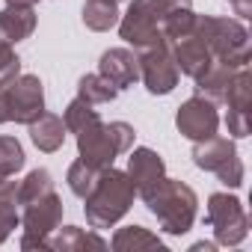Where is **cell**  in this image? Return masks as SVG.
Masks as SVG:
<instances>
[{
	"label": "cell",
	"mask_w": 252,
	"mask_h": 252,
	"mask_svg": "<svg viewBox=\"0 0 252 252\" xmlns=\"http://www.w3.org/2000/svg\"><path fill=\"white\" fill-rule=\"evenodd\" d=\"M193 163L205 172H214L225 187H240L243 184V160L237 158V149L228 137H208L193 143Z\"/></svg>",
	"instance_id": "cell-7"
},
{
	"label": "cell",
	"mask_w": 252,
	"mask_h": 252,
	"mask_svg": "<svg viewBox=\"0 0 252 252\" xmlns=\"http://www.w3.org/2000/svg\"><path fill=\"white\" fill-rule=\"evenodd\" d=\"M45 113V86L36 74H18L9 80V122L30 125Z\"/></svg>",
	"instance_id": "cell-11"
},
{
	"label": "cell",
	"mask_w": 252,
	"mask_h": 252,
	"mask_svg": "<svg viewBox=\"0 0 252 252\" xmlns=\"http://www.w3.org/2000/svg\"><path fill=\"white\" fill-rule=\"evenodd\" d=\"M193 36H199L211 57L220 63H228L234 68L249 65V33L240 18H220V15H196L193 21Z\"/></svg>",
	"instance_id": "cell-2"
},
{
	"label": "cell",
	"mask_w": 252,
	"mask_h": 252,
	"mask_svg": "<svg viewBox=\"0 0 252 252\" xmlns=\"http://www.w3.org/2000/svg\"><path fill=\"white\" fill-rule=\"evenodd\" d=\"M110 243L104 237H98L95 231L77 228V225H65L57 228V234L51 237V249L57 252H83V249H107Z\"/></svg>",
	"instance_id": "cell-18"
},
{
	"label": "cell",
	"mask_w": 252,
	"mask_h": 252,
	"mask_svg": "<svg viewBox=\"0 0 252 252\" xmlns=\"http://www.w3.org/2000/svg\"><path fill=\"white\" fill-rule=\"evenodd\" d=\"M30 140H33V146L39 149V152H45V155H51V152H57L63 143H65V122H63V116H57V113H42L39 119H33L30 125Z\"/></svg>",
	"instance_id": "cell-17"
},
{
	"label": "cell",
	"mask_w": 252,
	"mask_h": 252,
	"mask_svg": "<svg viewBox=\"0 0 252 252\" xmlns=\"http://www.w3.org/2000/svg\"><path fill=\"white\" fill-rule=\"evenodd\" d=\"M181 6H193V0H134L128 6V12L116 24L119 36L134 48L158 45V42H163V36H160L163 18L172 9H181Z\"/></svg>",
	"instance_id": "cell-5"
},
{
	"label": "cell",
	"mask_w": 252,
	"mask_h": 252,
	"mask_svg": "<svg viewBox=\"0 0 252 252\" xmlns=\"http://www.w3.org/2000/svg\"><path fill=\"white\" fill-rule=\"evenodd\" d=\"M190 249H193V252H214V249H217V243H208V240H202V243H193Z\"/></svg>",
	"instance_id": "cell-31"
},
{
	"label": "cell",
	"mask_w": 252,
	"mask_h": 252,
	"mask_svg": "<svg viewBox=\"0 0 252 252\" xmlns=\"http://www.w3.org/2000/svg\"><path fill=\"white\" fill-rule=\"evenodd\" d=\"M77 137V155L98 166V169H107L113 166V160L125 152L134 149V140H137V131L131 128L128 122H92Z\"/></svg>",
	"instance_id": "cell-4"
},
{
	"label": "cell",
	"mask_w": 252,
	"mask_h": 252,
	"mask_svg": "<svg viewBox=\"0 0 252 252\" xmlns=\"http://www.w3.org/2000/svg\"><path fill=\"white\" fill-rule=\"evenodd\" d=\"M18 184L9 178H0V243L18 228Z\"/></svg>",
	"instance_id": "cell-21"
},
{
	"label": "cell",
	"mask_w": 252,
	"mask_h": 252,
	"mask_svg": "<svg viewBox=\"0 0 252 252\" xmlns=\"http://www.w3.org/2000/svg\"><path fill=\"white\" fill-rule=\"evenodd\" d=\"M98 175H101L98 166H92V163H86L83 158H77V160L68 166V172H65V184H68V190H71L77 199H86L89 190L95 187Z\"/></svg>",
	"instance_id": "cell-23"
},
{
	"label": "cell",
	"mask_w": 252,
	"mask_h": 252,
	"mask_svg": "<svg viewBox=\"0 0 252 252\" xmlns=\"http://www.w3.org/2000/svg\"><path fill=\"white\" fill-rule=\"evenodd\" d=\"M175 128L181 137H187L190 143H199V140H208L217 134L220 128V113H217V104L202 98V95H193L187 98L178 113H175Z\"/></svg>",
	"instance_id": "cell-10"
},
{
	"label": "cell",
	"mask_w": 252,
	"mask_h": 252,
	"mask_svg": "<svg viewBox=\"0 0 252 252\" xmlns=\"http://www.w3.org/2000/svg\"><path fill=\"white\" fill-rule=\"evenodd\" d=\"M169 51H172V60H175V65H178V71L181 74H187V77H199L211 63H214V57H211V51H208V45L199 39V36H193V33H187V36H181V39H175V42H169Z\"/></svg>",
	"instance_id": "cell-14"
},
{
	"label": "cell",
	"mask_w": 252,
	"mask_h": 252,
	"mask_svg": "<svg viewBox=\"0 0 252 252\" xmlns=\"http://www.w3.org/2000/svg\"><path fill=\"white\" fill-rule=\"evenodd\" d=\"M101 116H98V110H95V104H89V101H83V98H74L68 107H65V113H63V122H65V131L68 134H80L86 125H92V122H98Z\"/></svg>",
	"instance_id": "cell-24"
},
{
	"label": "cell",
	"mask_w": 252,
	"mask_h": 252,
	"mask_svg": "<svg viewBox=\"0 0 252 252\" xmlns=\"http://www.w3.org/2000/svg\"><path fill=\"white\" fill-rule=\"evenodd\" d=\"M18 222L24 225L21 249H51V234L63 222V199L57 196V190L27 202Z\"/></svg>",
	"instance_id": "cell-6"
},
{
	"label": "cell",
	"mask_w": 252,
	"mask_h": 252,
	"mask_svg": "<svg viewBox=\"0 0 252 252\" xmlns=\"http://www.w3.org/2000/svg\"><path fill=\"white\" fill-rule=\"evenodd\" d=\"M110 246L116 252H140V249H163V240L143 225H125L113 234Z\"/></svg>",
	"instance_id": "cell-19"
},
{
	"label": "cell",
	"mask_w": 252,
	"mask_h": 252,
	"mask_svg": "<svg viewBox=\"0 0 252 252\" xmlns=\"http://www.w3.org/2000/svg\"><path fill=\"white\" fill-rule=\"evenodd\" d=\"M143 202L158 217V225L166 234H187L196 222L199 199H196L193 187L178 178H163Z\"/></svg>",
	"instance_id": "cell-3"
},
{
	"label": "cell",
	"mask_w": 252,
	"mask_h": 252,
	"mask_svg": "<svg viewBox=\"0 0 252 252\" xmlns=\"http://www.w3.org/2000/svg\"><path fill=\"white\" fill-rule=\"evenodd\" d=\"M51 190H54V175L48 169H33L18 184V205H27V202H33V199H39Z\"/></svg>",
	"instance_id": "cell-25"
},
{
	"label": "cell",
	"mask_w": 252,
	"mask_h": 252,
	"mask_svg": "<svg viewBox=\"0 0 252 252\" xmlns=\"http://www.w3.org/2000/svg\"><path fill=\"white\" fill-rule=\"evenodd\" d=\"M225 128H228V134L237 137V140L249 137V113H243V110H228V113H225Z\"/></svg>",
	"instance_id": "cell-28"
},
{
	"label": "cell",
	"mask_w": 252,
	"mask_h": 252,
	"mask_svg": "<svg viewBox=\"0 0 252 252\" xmlns=\"http://www.w3.org/2000/svg\"><path fill=\"white\" fill-rule=\"evenodd\" d=\"M39 0H6V6H36Z\"/></svg>",
	"instance_id": "cell-32"
},
{
	"label": "cell",
	"mask_w": 252,
	"mask_h": 252,
	"mask_svg": "<svg viewBox=\"0 0 252 252\" xmlns=\"http://www.w3.org/2000/svg\"><path fill=\"white\" fill-rule=\"evenodd\" d=\"M21 74V60L18 54L12 51V45H3L0 42V80H12Z\"/></svg>",
	"instance_id": "cell-27"
},
{
	"label": "cell",
	"mask_w": 252,
	"mask_h": 252,
	"mask_svg": "<svg viewBox=\"0 0 252 252\" xmlns=\"http://www.w3.org/2000/svg\"><path fill=\"white\" fill-rule=\"evenodd\" d=\"M205 222L211 225L214 240L220 246H240L249 234V217H246L240 199L228 196V193H211L208 196Z\"/></svg>",
	"instance_id": "cell-8"
},
{
	"label": "cell",
	"mask_w": 252,
	"mask_h": 252,
	"mask_svg": "<svg viewBox=\"0 0 252 252\" xmlns=\"http://www.w3.org/2000/svg\"><path fill=\"white\" fill-rule=\"evenodd\" d=\"M225 3L234 9V15L243 21V18H252V0H225Z\"/></svg>",
	"instance_id": "cell-30"
},
{
	"label": "cell",
	"mask_w": 252,
	"mask_h": 252,
	"mask_svg": "<svg viewBox=\"0 0 252 252\" xmlns=\"http://www.w3.org/2000/svg\"><path fill=\"white\" fill-rule=\"evenodd\" d=\"M116 95H119V89L98 71L95 74H83L77 80V98H83L89 104H110Z\"/></svg>",
	"instance_id": "cell-22"
},
{
	"label": "cell",
	"mask_w": 252,
	"mask_h": 252,
	"mask_svg": "<svg viewBox=\"0 0 252 252\" xmlns=\"http://www.w3.org/2000/svg\"><path fill=\"white\" fill-rule=\"evenodd\" d=\"M36 9L33 6H6L0 12V42L3 45H18L33 36L36 30Z\"/></svg>",
	"instance_id": "cell-16"
},
{
	"label": "cell",
	"mask_w": 252,
	"mask_h": 252,
	"mask_svg": "<svg viewBox=\"0 0 252 252\" xmlns=\"http://www.w3.org/2000/svg\"><path fill=\"white\" fill-rule=\"evenodd\" d=\"M9 122V80H0V125Z\"/></svg>",
	"instance_id": "cell-29"
},
{
	"label": "cell",
	"mask_w": 252,
	"mask_h": 252,
	"mask_svg": "<svg viewBox=\"0 0 252 252\" xmlns=\"http://www.w3.org/2000/svg\"><path fill=\"white\" fill-rule=\"evenodd\" d=\"M134 181L128 178V172H122L116 166H107L101 169L95 187L89 190V196L83 199V214H86V222L92 228H113L125 214L131 211L134 205Z\"/></svg>",
	"instance_id": "cell-1"
},
{
	"label": "cell",
	"mask_w": 252,
	"mask_h": 252,
	"mask_svg": "<svg viewBox=\"0 0 252 252\" xmlns=\"http://www.w3.org/2000/svg\"><path fill=\"white\" fill-rule=\"evenodd\" d=\"M237 71H240V68L214 60V63L196 77V95H202V98H208V101H214V104L225 101V95H228V89H231Z\"/></svg>",
	"instance_id": "cell-15"
},
{
	"label": "cell",
	"mask_w": 252,
	"mask_h": 252,
	"mask_svg": "<svg viewBox=\"0 0 252 252\" xmlns=\"http://www.w3.org/2000/svg\"><path fill=\"white\" fill-rule=\"evenodd\" d=\"M98 74H104L119 92L128 89L140 80V63H137V54L128 51V48H110L101 54L98 60Z\"/></svg>",
	"instance_id": "cell-13"
},
{
	"label": "cell",
	"mask_w": 252,
	"mask_h": 252,
	"mask_svg": "<svg viewBox=\"0 0 252 252\" xmlns=\"http://www.w3.org/2000/svg\"><path fill=\"white\" fill-rule=\"evenodd\" d=\"M119 0H86L83 3V24L95 33H107L119 24Z\"/></svg>",
	"instance_id": "cell-20"
},
{
	"label": "cell",
	"mask_w": 252,
	"mask_h": 252,
	"mask_svg": "<svg viewBox=\"0 0 252 252\" xmlns=\"http://www.w3.org/2000/svg\"><path fill=\"white\" fill-rule=\"evenodd\" d=\"M24 149L15 137H0V178H12L24 169Z\"/></svg>",
	"instance_id": "cell-26"
},
{
	"label": "cell",
	"mask_w": 252,
	"mask_h": 252,
	"mask_svg": "<svg viewBox=\"0 0 252 252\" xmlns=\"http://www.w3.org/2000/svg\"><path fill=\"white\" fill-rule=\"evenodd\" d=\"M137 63H140V80H143V86L152 95H169L178 86L181 71H178V65L172 60L169 42H158V45L140 48Z\"/></svg>",
	"instance_id": "cell-9"
},
{
	"label": "cell",
	"mask_w": 252,
	"mask_h": 252,
	"mask_svg": "<svg viewBox=\"0 0 252 252\" xmlns=\"http://www.w3.org/2000/svg\"><path fill=\"white\" fill-rule=\"evenodd\" d=\"M128 178L134 181L137 196L146 199V196L166 178V163H163V158H160L155 149L140 146V149H134L131 158H128Z\"/></svg>",
	"instance_id": "cell-12"
}]
</instances>
